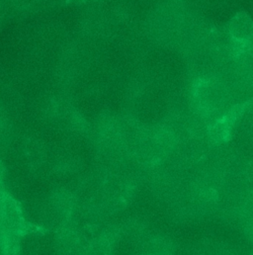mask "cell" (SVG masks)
<instances>
[{"mask_svg": "<svg viewBox=\"0 0 253 255\" xmlns=\"http://www.w3.org/2000/svg\"><path fill=\"white\" fill-rule=\"evenodd\" d=\"M39 230L28 222L20 203L7 190L0 162V255H18L24 239Z\"/></svg>", "mask_w": 253, "mask_h": 255, "instance_id": "1", "label": "cell"}, {"mask_svg": "<svg viewBox=\"0 0 253 255\" xmlns=\"http://www.w3.org/2000/svg\"><path fill=\"white\" fill-rule=\"evenodd\" d=\"M59 255H113L112 240L95 226L67 225L57 238Z\"/></svg>", "mask_w": 253, "mask_h": 255, "instance_id": "2", "label": "cell"}]
</instances>
